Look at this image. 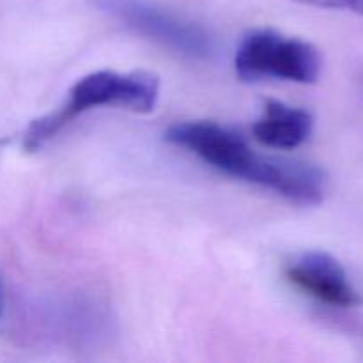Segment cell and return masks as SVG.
Instances as JSON below:
<instances>
[{
    "label": "cell",
    "mask_w": 363,
    "mask_h": 363,
    "mask_svg": "<svg viewBox=\"0 0 363 363\" xmlns=\"http://www.w3.org/2000/svg\"><path fill=\"white\" fill-rule=\"evenodd\" d=\"M165 138L184 147L227 176L259 184L301 206H315L325 199L326 174L311 163L255 155L236 131L208 121L179 123Z\"/></svg>",
    "instance_id": "obj_1"
},
{
    "label": "cell",
    "mask_w": 363,
    "mask_h": 363,
    "mask_svg": "<svg viewBox=\"0 0 363 363\" xmlns=\"http://www.w3.org/2000/svg\"><path fill=\"white\" fill-rule=\"evenodd\" d=\"M158 77L147 71L121 74L116 71H96L80 78L71 87L69 98L55 112L32 121L23 135V149L34 152L55 137L74 117L96 106H124L147 113L158 101Z\"/></svg>",
    "instance_id": "obj_2"
},
{
    "label": "cell",
    "mask_w": 363,
    "mask_h": 363,
    "mask_svg": "<svg viewBox=\"0 0 363 363\" xmlns=\"http://www.w3.org/2000/svg\"><path fill=\"white\" fill-rule=\"evenodd\" d=\"M241 80L280 78L296 84H314L321 73V55L311 43L284 38L272 28L248 32L234 59Z\"/></svg>",
    "instance_id": "obj_3"
},
{
    "label": "cell",
    "mask_w": 363,
    "mask_h": 363,
    "mask_svg": "<svg viewBox=\"0 0 363 363\" xmlns=\"http://www.w3.org/2000/svg\"><path fill=\"white\" fill-rule=\"evenodd\" d=\"M98 7L137 34L183 57L206 59L213 50L211 38L204 28L144 0H98Z\"/></svg>",
    "instance_id": "obj_4"
},
{
    "label": "cell",
    "mask_w": 363,
    "mask_h": 363,
    "mask_svg": "<svg viewBox=\"0 0 363 363\" xmlns=\"http://www.w3.org/2000/svg\"><path fill=\"white\" fill-rule=\"evenodd\" d=\"M293 286L333 307H357L362 298L335 257L326 252H307L286 268Z\"/></svg>",
    "instance_id": "obj_5"
},
{
    "label": "cell",
    "mask_w": 363,
    "mask_h": 363,
    "mask_svg": "<svg viewBox=\"0 0 363 363\" xmlns=\"http://www.w3.org/2000/svg\"><path fill=\"white\" fill-rule=\"evenodd\" d=\"M312 124V116L307 110L268 99L252 133L255 140L268 147L294 149L311 137Z\"/></svg>",
    "instance_id": "obj_6"
},
{
    "label": "cell",
    "mask_w": 363,
    "mask_h": 363,
    "mask_svg": "<svg viewBox=\"0 0 363 363\" xmlns=\"http://www.w3.org/2000/svg\"><path fill=\"white\" fill-rule=\"evenodd\" d=\"M305 6L325 7V9H351L363 14V0H294Z\"/></svg>",
    "instance_id": "obj_7"
}]
</instances>
